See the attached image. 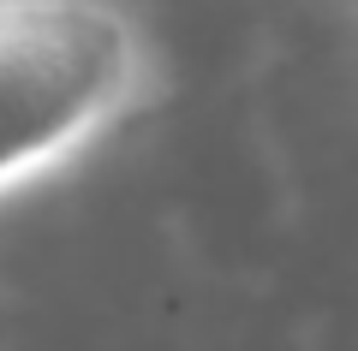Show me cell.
I'll use <instances>...</instances> for the list:
<instances>
[{
    "mask_svg": "<svg viewBox=\"0 0 358 351\" xmlns=\"http://www.w3.org/2000/svg\"><path fill=\"white\" fill-rule=\"evenodd\" d=\"M131 84V42L96 6L0 0V179L72 149Z\"/></svg>",
    "mask_w": 358,
    "mask_h": 351,
    "instance_id": "6da1fadb",
    "label": "cell"
}]
</instances>
